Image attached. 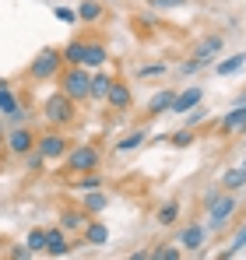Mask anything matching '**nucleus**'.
<instances>
[{
	"instance_id": "cd10ccee",
	"label": "nucleus",
	"mask_w": 246,
	"mask_h": 260,
	"mask_svg": "<svg viewBox=\"0 0 246 260\" xmlns=\"http://www.w3.org/2000/svg\"><path fill=\"white\" fill-rule=\"evenodd\" d=\"M25 246H28L32 253H46V229H32V232L25 236Z\"/></svg>"
},
{
	"instance_id": "7c9ffc66",
	"label": "nucleus",
	"mask_w": 246,
	"mask_h": 260,
	"mask_svg": "<svg viewBox=\"0 0 246 260\" xmlns=\"http://www.w3.org/2000/svg\"><path fill=\"white\" fill-rule=\"evenodd\" d=\"M53 18H56V21H64V25H81V21H78V11H74V7H64V4H60V7H53Z\"/></svg>"
},
{
	"instance_id": "c9c22d12",
	"label": "nucleus",
	"mask_w": 246,
	"mask_h": 260,
	"mask_svg": "<svg viewBox=\"0 0 246 260\" xmlns=\"http://www.w3.org/2000/svg\"><path fill=\"white\" fill-rule=\"evenodd\" d=\"M148 4H151L155 11H165V7H183L187 0H148Z\"/></svg>"
},
{
	"instance_id": "79ce46f5",
	"label": "nucleus",
	"mask_w": 246,
	"mask_h": 260,
	"mask_svg": "<svg viewBox=\"0 0 246 260\" xmlns=\"http://www.w3.org/2000/svg\"><path fill=\"white\" fill-rule=\"evenodd\" d=\"M4 137H7V130H4V127H0V144H4Z\"/></svg>"
},
{
	"instance_id": "f03ea898",
	"label": "nucleus",
	"mask_w": 246,
	"mask_h": 260,
	"mask_svg": "<svg viewBox=\"0 0 246 260\" xmlns=\"http://www.w3.org/2000/svg\"><path fill=\"white\" fill-rule=\"evenodd\" d=\"M236 208H239V197L232 193V190H222V193H207L204 197V211H207V225L218 232V229H225L232 215H236Z\"/></svg>"
},
{
	"instance_id": "bb28decb",
	"label": "nucleus",
	"mask_w": 246,
	"mask_h": 260,
	"mask_svg": "<svg viewBox=\"0 0 246 260\" xmlns=\"http://www.w3.org/2000/svg\"><path fill=\"white\" fill-rule=\"evenodd\" d=\"M74 186L78 190H102V173H84V176H74Z\"/></svg>"
},
{
	"instance_id": "ea45409f",
	"label": "nucleus",
	"mask_w": 246,
	"mask_h": 260,
	"mask_svg": "<svg viewBox=\"0 0 246 260\" xmlns=\"http://www.w3.org/2000/svg\"><path fill=\"white\" fill-rule=\"evenodd\" d=\"M148 260H162V246H159V250H151V257Z\"/></svg>"
},
{
	"instance_id": "7ed1b4c3",
	"label": "nucleus",
	"mask_w": 246,
	"mask_h": 260,
	"mask_svg": "<svg viewBox=\"0 0 246 260\" xmlns=\"http://www.w3.org/2000/svg\"><path fill=\"white\" fill-rule=\"evenodd\" d=\"M60 71H64V56H60V49H53V46H42L39 53L32 56V63H28V78L32 81H53V78H60Z\"/></svg>"
},
{
	"instance_id": "20e7f679",
	"label": "nucleus",
	"mask_w": 246,
	"mask_h": 260,
	"mask_svg": "<svg viewBox=\"0 0 246 260\" xmlns=\"http://www.w3.org/2000/svg\"><path fill=\"white\" fill-rule=\"evenodd\" d=\"M64 166H67V173H71V176L99 173V166H102V151H99V144H74V148L67 151Z\"/></svg>"
},
{
	"instance_id": "4be33fe9",
	"label": "nucleus",
	"mask_w": 246,
	"mask_h": 260,
	"mask_svg": "<svg viewBox=\"0 0 246 260\" xmlns=\"http://www.w3.org/2000/svg\"><path fill=\"white\" fill-rule=\"evenodd\" d=\"M243 250H246V221L239 225V229H236V232H232V239H229V246H225V250L218 253V260H232L236 253H243Z\"/></svg>"
},
{
	"instance_id": "ddd939ff",
	"label": "nucleus",
	"mask_w": 246,
	"mask_h": 260,
	"mask_svg": "<svg viewBox=\"0 0 246 260\" xmlns=\"http://www.w3.org/2000/svg\"><path fill=\"white\" fill-rule=\"evenodd\" d=\"M222 46H225V39L222 36H207L204 43L194 49V60L201 63V67H211L214 60H218V53H222Z\"/></svg>"
},
{
	"instance_id": "9b49d317",
	"label": "nucleus",
	"mask_w": 246,
	"mask_h": 260,
	"mask_svg": "<svg viewBox=\"0 0 246 260\" xmlns=\"http://www.w3.org/2000/svg\"><path fill=\"white\" fill-rule=\"evenodd\" d=\"M201 246H204V225H201V221H187V225L179 229V250L194 253V250H201Z\"/></svg>"
},
{
	"instance_id": "e433bc0d",
	"label": "nucleus",
	"mask_w": 246,
	"mask_h": 260,
	"mask_svg": "<svg viewBox=\"0 0 246 260\" xmlns=\"http://www.w3.org/2000/svg\"><path fill=\"white\" fill-rule=\"evenodd\" d=\"M162 260H179V246H162Z\"/></svg>"
},
{
	"instance_id": "2f4dec72",
	"label": "nucleus",
	"mask_w": 246,
	"mask_h": 260,
	"mask_svg": "<svg viewBox=\"0 0 246 260\" xmlns=\"http://www.w3.org/2000/svg\"><path fill=\"white\" fill-rule=\"evenodd\" d=\"M162 74H165L162 60H155V63H141V67H137V78H162Z\"/></svg>"
},
{
	"instance_id": "0eeeda50",
	"label": "nucleus",
	"mask_w": 246,
	"mask_h": 260,
	"mask_svg": "<svg viewBox=\"0 0 246 260\" xmlns=\"http://www.w3.org/2000/svg\"><path fill=\"white\" fill-rule=\"evenodd\" d=\"M36 141H39V137H36V134H32L28 127H11V134L4 137V148H7L11 155L25 158L28 151H36Z\"/></svg>"
},
{
	"instance_id": "a878e982",
	"label": "nucleus",
	"mask_w": 246,
	"mask_h": 260,
	"mask_svg": "<svg viewBox=\"0 0 246 260\" xmlns=\"http://www.w3.org/2000/svg\"><path fill=\"white\" fill-rule=\"evenodd\" d=\"M176 218H179V201L172 197L159 208V225H176Z\"/></svg>"
},
{
	"instance_id": "72a5a7b5",
	"label": "nucleus",
	"mask_w": 246,
	"mask_h": 260,
	"mask_svg": "<svg viewBox=\"0 0 246 260\" xmlns=\"http://www.w3.org/2000/svg\"><path fill=\"white\" fill-rule=\"evenodd\" d=\"M207 120V109H201V106H197V109H190V113H187V127L194 130L197 127V123H204Z\"/></svg>"
},
{
	"instance_id": "b1692460",
	"label": "nucleus",
	"mask_w": 246,
	"mask_h": 260,
	"mask_svg": "<svg viewBox=\"0 0 246 260\" xmlns=\"http://www.w3.org/2000/svg\"><path fill=\"white\" fill-rule=\"evenodd\" d=\"M81 53H84V39H71V43L60 49L64 67H81Z\"/></svg>"
},
{
	"instance_id": "39448f33",
	"label": "nucleus",
	"mask_w": 246,
	"mask_h": 260,
	"mask_svg": "<svg viewBox=\"0 0 246 260\" xmlns=\"http://www.w3.org/2000/svg\"><path fill=\"white\" fill-rule=\"evenodd\" d=\"M56 81H60V91H64V95H71L74 102H84V99H88L91 71H84V67H64Z\"/></svg>"
},
{
	"instance_id": "f257e3e1",
	"label": "nucleus",
	"mask_w": 246,
	"mask_h": 260,
	"mask_svg": "<svg viewBox=\"0 0 246 260\" xmlns=\"http://www.w3.org/2000/svg\"><path fill=\"white\" fill-rule=\"evenodd\" d=\"M42 120H46L49 127H56V130L71 127V123L78 120V102L56 88V91H53V95L42 102Z\"/></svg>"
},
{
	"instance_id": "37998d69",
	"label": "nucleus",
	"mask_w": 246,
	"mask_h": 260,
	"mask_svg": "<svg viewBox=\"0 0 246 260\" xmlns=\"http://www.w3.org/2000/svg\"><path fill=\"white\" fill-rule=\"evenodd\" d=\"M243 137H246V130H243ZM243 144H246V141H243Z\"/></svg>"
},
{
	"instance_id": "c85d7f7f",
	"label": "nucleus",
	"mask_w": 246,
	"mask_h": 260,
	"mask_svg": "<svg viewBox=\"0 0 246 260\" xmlns=\"http://www.w3.org/2000/svg\"><path fill=\"white\" fill-rule=\"evenodd\" d=\"M165 141H169L172 148H190V144H194V130L183 127V130H176V134H169Z\"/></svg>"
},
{
	"instance_id": "1a4fd4ad",
	"label": "nucleus",
	"mask_w": 246,
	"mask_h": 260,
	"mask_svg": "<svg viewBox=\"0 0 246 260\" xmlns=\"http://www.w3.org/2000/svg\"><path fill=\"white\" fill-rule=\"evenodd\" d=\"M71 253V239L60 225H49L46 229V257H67Z\"/></svg>"
},
{
	"instance_id": "473e14b6",
	"label": "nucleus",
	"mask_w": 246,
	"mask_h": 260,
	"mask_svg": "<svg viewBox=\"0 0 246 260\" xmlns=\"http://www.w3.org/2000/svg\"><path fill=\"white\" fill-rule=\"evenodd\" d=\"M32 257H36V253H32L25 243H18V246H11V250H7V260H32Z\"/></svg>"
},
{
	"instance_id": "f3484780",
	"label": "nucleus",
	"mask_w": 246,
	"mask_h": 260,
	"mask_svg": "<svg viewBox=\"0 0 246 260\" xmlns=\"http://www.w3.org/2000/svg\"><path fill=\"white\" fill-rule=\"evenodd\" d=\"M222 134H243L246 130V106H236L232 113H225L222 116V123H218Z\"/></svg>"
},
{
	"instance_id": "423d86ee",
	"label": "nucleus",
	"mask_w": 246,
	"mask_h": 260,
	"mask_svg": "<svg viewBox=\"0 0 246 260\" xmlns=\"http://www.w3.org/2000/svg\"><path fill=\"white\" fill-rule=\"evenodd\" d=\"M36 148H39L42 155H46V162H56V158H67V151L74 148L71 141H67V134L64 130H49V134H39V141H36Z\"/></svg>"
},
{
	"instance_id": "dca6fc26",
	"label": "nucleus",
	"mask_w": 246,
	"mask_h": 260,
	"mask_svg": "<svg viewBox=\"0 0 246 260\" xmlns=\"http://www.w3.org/2000/svg\"><path fill=\"white\" fill-rule=\"evenodd\" d=\"M102 18H106L102 0H81V4H78V21H81V25H99Z\"/></svg>"
},
{
	"instance_id": "c756f323",
	"label": "nucleus",
	"mask_w": 246,
	"mask_h": 260,
	"mask_svg": "<svg viewBox=\"0 0 246 260\" xmlns=\"http://www.w3.org/2000/svg\"><path fill=\"white\" fill-rule=\"evenodd\" d=\"M42 169H46V155H42L39 148L28 151V155H25V173H42Z\"/></svg>"
},
{
	"instance_id": "393cba45",
	"label": "nucleus",
	"mask_w": 246,
	"mask_h": 260,
	"mask_svg": "<svg viewBox=\"0 0 246 260\" xmlns=\"http://www.w3.org/2000/svg\"><path fill=\"white\" fill-rule=\"evenodd\" d=\"M222 186H225V190H232V193H236V190H243V186H246V166L229 169V173L222 176Z\"/></svg>"
},
{
	"instance_id": "6ab92c4d",
	"label": "nucleus",
	"mask_w": 246,
	"mask_h": 260,
	"mask_svg": "<svg viewBox=\"0 0 246 260\" xmlns=\"http://www.w3.org/2000/svg\"><path fill=\"white\" fill-rule=\"evenodd\" d=\"M172 99H176V91H169V88L155 91V95L148 99V116H165V113L172 109Z\"/></svg>"
},
{
	"instance_id": "5701e85b",
	"label": "nucleus",
	"mask_w": 246,
	"mask_h": 260,
	"mask_svg": "<svg viewBox=\"0 0 246 260\" xmlns=\"http://www.w3.org/2000/svg\"><path fill=\"white\" fill-rule=\"evenodd\" d=\"M81 236H84V243H91V246H102V243L109 239V229H106V221H88Z\"/></svg>"
},
{
	"instance_id": "2eb2a0df",
	"label": "nucleus",
	"mask_w": 246,
	"mask_h": 260,
	"mask_svg": "<svg viewBox=\"0 0 246 260\" xmlns=\"http://www.w3.org/2000/svg\"><path fill=\"white\" fill-rule=\"evenodd\" d=\"M109 85H113V74H106L102 67H99V71H91V81H88V99H95V102H106V95H109Z\"/></svg>"
},
{
	"instance_id": "4468645a",
	"label": "nucleus",
	"mask_w": 246,
	"mask_h": 260,
	"mask_svg": "<svg viewBox=\"0 0 246 260\" xmlns=\"http://www.w3.org/2000/svg\"><path fill=\"white\" fill-rule=\"evenodd\" d=\"M91 221V215L84 211V208H64L60 211V229L71 236V232H84V225Z\"/></svg>"
},
{
	"instance_id": "a211bd4d",
	"label": "nucleus",
	"mask_w": 246,
	"mask_h": 260,
	"mask_svg": "<svg viewBox=\"0 0 246 260\" xmlns=\"http://www.w3.org/2000/svg\"><path fill=\"white\" fill-rule=\"evenodd\" d=\"M144 141H148V130L137 127V130H130L127 137H120V141H116L113 148H116V155H130V151H137V148H141Z\"/></svg>"
},
{
	"instance_id": "a19ab883",
	"label": "nucleus",
	"mask_w": 246,
	"mask_h": 260,
	"mask_svg": "<svg viewBox=\"0 0 246 260\" xmlns=\"http://www.w3.org/2000/svg\"><path fill=\"white\" fill-rule=\"evenodd\" d=\"M236 106H246V91H243V95H239V102H236Z\"/></svg>"
},
{
	"instance_id": "412c9836",
	"label": "nucleus",
	"mask_w": 246,
	"mask_h": 260,
	"mask_svg": "<svg viewBox=\"0 0 246 260\" xmlns=\"http://www.w3.org/2000/svg\"><path fill=\"white\" fill-rule=\"evenodd\" d=\"M243 67H246V53H236V56L218 60V63H214V74H218V78H229V74H239Z\"/></svg>"
},
{
	"instance_id": "f8f14e48",
	"label": "nucleus",
	"mask_w": 246,
	"mask_h": 260,
	"mask_svg": "<svg viewBox=\"0 0 246 260\" xmlns=\"http://www.w3.org/2000/svg\"><path fill=\"white\" fill-rule=\"evenodd\" d=\"M106 60H109V49H106V46L84 39V53H81V67L84 71H99V67H106Z\"/></svg>"
},
{
	"instance_id": "6e6552de",
	"label": "nucleus",
	"mask_w": 246,
	"mask_h": 260,
	"mask_svg": "<svg viewBox=\"0 0 246 260\" xmlns=\"http://www.w3.org/2000/svg\"><path fill=\"white\" fill-rule=\"evenodd\" d=\"M201 99H204V88L201 85H190V88H183V91H176V99H172V109L169 113H190V109H197L201 106Z\"/></svg>"
},
{
	"instance_id": "aec40b11",
	"label": "nucleus",
	"mask_w": 246,
	"mask_h": 260,
	"mask_svg": "<svg viewBox=\"0 0 246 260\" xmlns=\"http://www.w3.org/2000/svg\"><path fill=\"white\" fill-rule=\"evenodd\" d=\"M81 208L88 211V215H102V211L109 208V197H106L102 190H88V193L81 197Z\"/></svg>"
},
{
	"instance_id": "58836bf2",
	"label": "nucleus",
	"mask_w": 246,
	"mask_h": 260,
	"mask_svg": "<svg viewBox=\"0 0 246 260\" xmlns=\"http://www.w3.org/2000/svg\"><path fill=\"white\" fill-rule=\"evenodd\" d=\"M151 257V250H134V253H130V260H148Z\"/></svg>"
},
{
	"instance_id": "9d476101",
	"label": "nucleus",
	"mask_w": 246,
	"mask_h": 260,
	"mask_svg": "<svg viewBox=\"0 0 246 260\" xmlns=\"http://www.w3.org/2000/svg\"><path fill=\"white\" fill-rule=\"evenodd\" d=\"M106 106L113 109V113H127L130 106H134V95H130V85H123L113 78V85H109V95H106Z\"/></svg>"
},
{
	"instance_id": "4c0bfd02",
	"label": "nucleus",
	"mask_w": 246,
	"mask_h": 260,
	"mask_svg": "<svg viewBox=\"0 0 246 260\" xmlns=\"http://www.w3.org/2000/svg\"><path fill=\"white\" fill-rule=\"evenodd\" d=\"M7 95H11V85H7V81H0V106L7 102Z\"/></svg>"
},
{
	"instance_id": "f704fd0d",
	"label": "nucleus",
	"mask_w": 246,
	"mask_h": 260,
	"mask_svg": "<svg viewBox=\"0 0 246 260\" xmlns=\"http://www.w3.org/2000/svg\"><path fill=\"white\" fill-rule=\"evenodd\" d=\"M197 71H204V67H201V63H197V60H194V56H190V60H183V63H179V74H183V78H190V74H197Z\"/></svg>"
}]
</instances>
